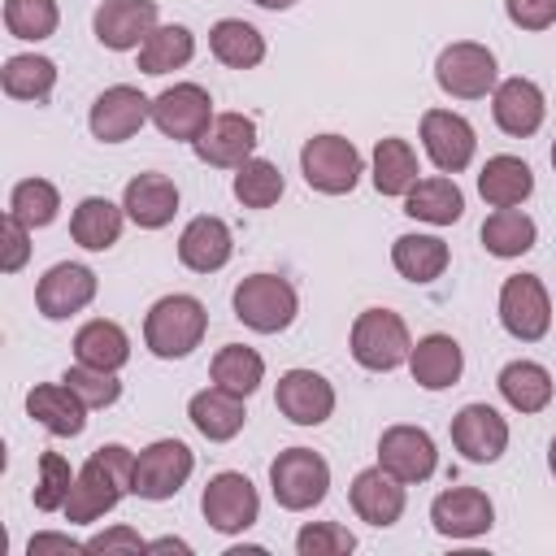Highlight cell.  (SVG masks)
I'll return each mask as SVG.
<instances>
[{"label":"cell","mask_w":556,"mask_h":556,"mask_svg":"<svg viewBox=\"0 0 556 556\" xmlns=\"http://www.w3.org/2000/svg\"><path fill=\"white\" fill-rule=\"evenodd\" d=\"M126 491H135V452L122 447V443H104V447H96V452L87 456V465L78 469V478H74L70 500H65L61 513H65L70 521L87 526V521L113 513Z\"/></svg>","instance_id":"cell-1"},{"label":"cell","mask_w":556,"mask_h":556,"mask_svg":"<svg viewBox=\"0 0 556 556\" xmlns=\"http://www.w3.org/2000/svg\"><path fill=\"white\" fill-rule=\"evenodd\" d=\"M204 330H208V313H204V304H200L195 295H187V291L161 295V300L148 308V317H143V343H148V352L161 356V361L191 356V352L200 348Z\"/></svg>","instance_id":"cell-2"},{"label":"cell","mask_w":556,"mask_h":556,"mask_svg":"<svg viewBox=\"0 0 556 556\" xmlns=\"http://www.w3.org/2000/svg\"><path fill=\"white\" fill-rule=\"evenodd\" d=\"M300 313V295L287 278L278 274H252L235 287V317L248 326V330H261V334H278L295 321Z\"/></svg>","instance_id":"cell-3"},{"label":"cell","mask_w":556,"mask_h":556,"mask_svg":"<svg viewBox=\"0 0 556 556\" xmlns=\"http://www.w3.org/2000/svg\"><path fill=\"white\" fill-rule=\"evenodd\" d=\"M269 486H274V500L287 513H304V508H313V504L326 500V491H330V465L313 447H287L269 465Z\"/></svg>","instance_id":"cell-4"},{"label":"cell","mask_w":556,"mask_h":556,"mask_svg":"<svg viewBox=\"0 0 556 556\" xmlns=\"http://www.w3.org/2000/svg\"><path fill=\"white\" fill-rule=\"evenodd\" d=\"M408 352H413V339H408V326H404L400 313L365 308L352 321V356H356V365H365L374 374H387V369L404 365Z\"/></svg>","instance_id":"cell-5"},{"label":"cell","mask_w":556,"mask_h":556,"mask_svg":"<svg viewBox=\"0 0 556 556\" xmlns=\"http://www.w3.org/2000/svg\"><path fill=\"white\" fill-rule=\"evenodd\" d=\"M300 174L321 195H348L361 182V152L343 135H313L300 148Z\"/></svg>","instance_id":"cell-6"},{"label":"cell","mask_w":556,"mask_h":556,"mask_svg":"<svg viewBox=\"0 0 556 556\" xmlns=\"http://www.w3.org/2000/svg\"><path fill=\"white\" fill-rule=\"evenodd\" d=\"M200 513L217 534H243L248 526H256L261 517V495L248 482V473L222 469L208 478L204 495H200Z\"/></svg>","instance_id":"cell-7"},{"label":"cell","mask_w":556,"mask_h":556,"mask_svg":"<svg viewBox=\"0 0 556 556\" xmlns=\"http://www.w3.org/2000/svg\"><path fill=\"white\" fill-rule=\"evenodd\" d=\"M434 78L456 100H482L486 91H495V52L473 39L447 43L434 61Z\"/></svg>","instance_id":"cell-8"},{"label":"cell","mask_w":556,"mask_h":556,"mask_svg":"<svg viewBox=\"0 0 556 556\" xmlns=\"http://www.w3.org/2000/svg\"><path fill=\"white\" fill-rule=\"evenodd\" d=\"M195 456L182 439H156L135 456V495L139 500H169L191 478Z\"/></svg>","instance_id":"cell-9"},{"label":"cell","mask_w":556,"mask_h":556,"mask_svg":"<svg viewBox=\"0 0 556 556\" xmlns=\"http://www.w3.org/2000/svg\"><path fill=\"white\" fill-rule=\"evenodd\" d=\"M213 96L200 87V83H174L165 87L156 100H152V122L165 139H182V143H195L208 122H213Z\"/></svg>","instance_id":"cell-10"},{"label":"cell","mask_w":556,"mask_h":556,"mask_svg":"<svg viewBox=\"0 0 556 556\" xmlns=\"http://www.w3.org/2000/svg\"><path fill=\"white\" fill-rule=\"evenodd\" d=\"M500 321L513 339L521 343H534L547 334L552 326V300H547V287L534 278V274H513L504 278L500 287Z\"/></svg>","instance_id":"cell-11"},{"label":"cell","mask_w":556,"mask_h":556,"mask_svg":"<svg viewBox=\"0 0 556 556\" xmlns=\"http://www.w3.org/2000/svg\"><path fill=\"white\" fill-rule=\"evenodd\" d=\"M148 117H152V100H148L139 87L117 83V87H104V91L96 96L87 126H91V135H96L100 143H122V139H130Z\"/></svg>","instance_id":"cell-12"},{"label":"cell","mask_w":556,"mask_h":556,"mask_svg":"<svg viewBox=\"0 0 556 556\" xmlns=\"http://www.w3.org/2000/svg\"><path fill=\"white\" fill-rule=\"evenodd\" d=\"M421 143H426V156L443 174H460L473 161V152H478L473 126L460 113H452V109H430L421 117Z\"/></svg>","instance_id":"cell-13"},{"label":"cell","mask_w":556,"mask_h":556,"mask_svg":"<svg viewBox=\"0 0 556 556\" xmlns=\"http://www.w3.org/2000/svg\"><path fill=\"white\" fill-rule=\"evenodd\" d=\"M378 465L400 482H426L439 465V452L421 426H387L378 439Z\"/></svg>","instance_id":"cell-14"},{"label":"cell","mask_w":556,"mask_h":556,"mask_svg":"<svg viewBox=\"0 0 556 556\" xmlns=\"http://www.w3.org/2000/svg\"><path fill=\"white\" fill-rule=\"evenodd\" d=\"M91 300H96V274L87 265H74V261L52 265L35 287V304L48 321H65V317L83 313Z\"/></svg>","instance_id":"cell-15"},{"label":"cell","mask_w":556,"mask_h":556,"mask_svg":"<svg viewBox=\"0 0 556 556\" xmlns=\"http://www.w3.org/2000/svg\"><path fill=\"white\" fill-rule=\"evenodd\" d=\"M452 443L465 460L473 465H491L504 456L508 447V421L491 408V404H465L456 417H452Z\"/></svg>","instance_id":"cell-16"},{"label":"cell","mask_w":556,"mask_h":556,"mask_svg":"<svg viewBox=\"0 0 556 556\" xmlns=\"http://www.w3.org/2000/svg\"><path fill=\"white\" fill-rule=\"evenodd\" d=\"M430 521L443 539H478L495 526V508L486 500V491L478 486H452L443 495H434L430 504Z\"/></svg>","instance_id":"cell-17"},{"label":"cell","mask_w":556,"mask_h":556,"mask_svg":"<svg viewBox=\"0 0 556 556\" xmlns=\"http://www.w3.org/2000/svg\"><path fill=\"white\" fill-rule=\"evenodd\" d=\"M91 26H96V39L113 52L143 48V39L156 30V0H104Z\"/></svg>","instance_id":"cell-18"},{"label":"cell","mask_w":556,"mask_h":556,"mask_svg":"<svg viewBox=\"0 0 556 556\" xmlns=\"http://www.w3.org/2000/svg\"><path fill=\"white\" fill-rule=\"evenodd\" d=\"M274 404L295 426H321L334 413V387L321 374H313V369H287L278 378Z\"/></svg>","instance_id":"cell-19"},{"label":"cell","mask_w":556,"mask_h":556,"mask_svg":"<svg viewBox=\"0 0 556 556\" xmlns=\"http://www.w3.org/2000/svg\"><path fill=\"white\" fill-rule=\"evenodd\" d=\"M191 148H195V156H200L204 165L239 169V165L252 156V148H256V122H252L248 113H217V117L208 122V130H204Z\"/></svg>","instance_id":"cell-20"},{"label":"cell","mask_w":556,"mask_h":556,"mask_svg":"<svg viewBox=\"0 0 556 556\" xmlns=\"http://www.w3.org/2000/svg\"><path fill=\"white\" fill-rule=\"evenodd\" d=\"M404 486H408V482H400V478L387 473L382 465H369V469H361V473L352 478V491H348V495H352V508H356L361 521L387 530V526H395L400 513H404Z\"/></svg>","instance_id":"cell-21"},{"label":"cell","mask_w":556,"mask_h":556,"mask_svg":"<svg viewBox=\"0 0 556 556\" xmlns=\"http://www.w3.org/2000/svg\"><path fill=\"white\" fill-rule=\"evenodd\" d=\"M491 113H495V126L513 139H526L543 126V113H547V100L539 91V83L530 78H504L495 83V96H491Z\"/></svg>","instance_id":"cell-22"},{"label":"cell","mask_w":556,"mask_h":556,"mask_svg":"<svg viewBox=\"0 0 556 556\" xmlns=\"http://www.w3.org/2000/svg\"><path fill=\"white\" fill-rule=\"evenodd\" d=\"M235 252V239H230V226L222 217H191L178 235V261L195 274H217Z\"/></svg>","instance_id":"cell-23"},{"label":"cell","mask_w":556,"mask_h":556,"mask_svg":"<svg viewBox=\"0 0 556 556\" xmlns=\"http://www.w3.org/2000/svg\"><path fill=\"white\" fill-rule=\"evenodd\" d=\"M122 208H126V217H130L135 226L161 230V226H169L174 213H178V187H174L165 174H139V178L126 182Z\"/></svg>","instance_id":"cell-24"},{"label":"cell","mask_w":556,"mask_h":556,"mask_svg":"<svg viewBox=\"0 0 556 556\" xmlns=\"http://www.w3.org/2000/svg\"><path fill=\"white\" fill-rule=\"evenodd\" d=\"M187 417H191V426H195L208 443H226V439H235V434L243 430V421H248V413H243V395H235V391H226V387H217V382L191 395Z\"/></svg>","instance_id":"cell-25"},{"label":"cell","mask_w":556,"mask_h":556,"mask_svg":"<svg viewBox=\"0 0 556 556\" xmlns=\"http://www.w3.org/2000/svg\"><path fill=\"white\" fill-rule=\"evenodd\" d=\"M408 369H413V382L426 387V391H443L460 378L465 369V352L452 334H426L413 343L408 352Z\"/></svg>","instance_id":"cell-26"},{"label":"cell","mask_w":556,"mask_h":556,"mask_svg":"<svg viewBox=\"0 0 556 556\" xmlns=\"http://www.w3.org/2000/svg\"><path fill=\"white\" fill-rule=\"evenodd\" d=\"M26 413L56 439H70V434H83L87 426V404L65 387V382H39L30 395H26Z\"/></svg>","instance_id":"cell-27"},{"label":"cell","mask_w":556,"mask_h":556,"mask_svg":"<svg viewBox=\"0 0 556 556\" xmlns=\"http://www.w3.org/2000/svg\"><path fill=\"white\" fill-rule=\"evenodd\" d=\"M478 191H482V200H486L491 208H517L521 200H530L534 174H530V165H526L521 156L500 152V156H491V161L482 165Z\"/></svg>","instance_id":"cell-28"},{"label":"cell","mask_w":556,"mask_h":556,"mask_svg":"<svg viewBox=\"0 0 556 556\" xmlns=\"http://www.w3.org/2000/svg\"><path fill=\"white\" fill-rule=\"evenodd\" d=\"M404 213L413 222H430V226H452L465 213V195L452 178H417L404 195Z\"/></svg>","instance_id":"cell-29"},{"label":"cell","mask_w":556,"mask_h":556,"mask_svg":"<svg viewBox=\"0 0 556 556\" xmlns=\"http://www.w3.org/2000/svg\"><path fill=\"white\" fill-rule=\"evenodd\" d=\"M122 217H126V208H117L113 200L87 195V200L74 208V217H70V235H74L78 248L104 252V248H113V243L122 239Z\"/></svg>","instance_id":"cell-30"},{"label":"cell","mask_w":556,"mask_h":556,"mask_svg":"<svg viewBox=\"0 0 556 556\" xmlns=\"http://www.w3.org/2000/svg\"><path fill=\"white\" fill-rule=\"evenodd\" d=\"M74 356H78V365L113 369V374H117V369L130 361V339H126V330H122L117 321L96 317V321L78 326V334H74Z\"/></svg>","instance_id":"cell-31"},{"label":"cell","mask_w":556,"mask_h":556,"mask_svg":"<svg viewBox=\"0 0 556 556\" xmlns=\"http://www.w3.org/2000/svg\"><path fill=\"white\" fill-rule=\"evenodd\" d=\"M495 382H500V395L508 400V408H517V413H543L556 391L552 374L539 361H508Z\"/></svg>","instance_id":"cell-32"},{"label":"cell","mask_w":556,"mask_h":556,"mask_svg":"<svg viewBox=\"0 0 556 556\" xmlns=\"http://www.w3.org/2000/svg\"><path fill=\"white\" fill-rule=\"evenodd\" d=\"M208 48L230 70H252V65L265 61V35L252 22H243V17H222L208 30Z\"/></svg>","instance_id":"cell-33"},{"label":"cell","mask_w":556,"mask_h":556,"mask_svg":"<svg viewBox=\"0 0 556 556\" xmlns=\"http://www.w3.org/2000/svg\"><path fill=\"white\" fill-rule=\"evenodd\" d=\"M447 243L439 235H400L391 243V261L400 269V278L408 282H434L447 269Z\"/></svg>","instance_id":"cell-34"},{"label":"cell","mask_w":556,"mask_h":556,"mask_svg":"<svg viewBox=\"0 0 556 556\" xmlns=\"http://www.w3.org/2000/svg\"><path fill=\"white\" fill-rule=\"evenodd\" d=\"M534 239H539V226H534V217H526L521 208H495V213L482 222V248H486L491 256H504V261L526 256V252L534 248Z\"/></svg>","instance_id":"cell-35"},{"label":"cell","mask_w":556,"mask_h":556,"mask_svg":"<svg viewBox=\"0 0 556 556\" xmlns=\"http://www.w3.org/2000/svg\"><path fill=\"white\" fill-rule=\"evenodd\" d=\"M0 83H4V96L13 100H48L52 87H56V65L48 56H35V52H17L4 61L0 70Z\"/></svg>","instance_id":"cell-36"},{"label":"cell","mask_w":556,"mask_h":556,"mask_svg":"<svg viewBox=\"0 0 556 556\" xmlns=\"http://www.w3.org/2000/svg\"><path fill=\"white\" fill-rule=\"evenodd\" d=\"M417 152L408 148V139H378L374 143V187L382 195H408V187L417 182Z\"/></svg>","instance_id":"cell-37"},{"label":"cell","mask_w":556,"mask_h":556,"mask_svg":"<svg viewBox=\"0 0 556 556\" xmlns=\"http://www.w3.org/2000/svg\"><path fill=\"white\" fill-rule=\"evenodd\" d=\"M191 56H195V35L187 26H156L139 48V70L169 74V70H182Z\"/></svg>","instance_id":"cell-38"},{"label":"cell","mask_w":556,"mask_h":556,"mask_svg":"<svg viewBox=\"0 0 556 556\" xmlns=\"http://www.w3.org/2000/svg\"><path fill=\"white\" fill-rule=\"evenodd\" d=\"M261 378H265V361H261V352H252L243 343H226L213 356V382L235 391V395H243V400L261 387Z\"/></svg>","instance_id":"cell-39"},{"label":"cell","mask_w":556,"mask_h":556,"mask_svg":"<svg viewBox=\"0 0 556 556\" xmlns=\"http://www.w3.org/2000/svg\"><path fill=\"white\" fill-rule=\"evenodd\" d=\"M278 195H282V174H278L274 161L248 156L235 169V200L243 208H269V204H278Z\"/></svg>","instance_id":"cell-40"},{"label":"cell","mask_w":556,"mask_h":556,"mask_svg":"<svg viewBox=\"0 0 556 556\" xmlns=\"http://www.w3.org/2000/svg\"><path fill=\"white\" fill-rule=\"evenodd\" d=\"M61 13H56V0H4V26L13 39H48L56 30Z\"/></svg>","instance_id":"cell-41"},{"label":"cell","mask_w":556,"mask_h":556,"mask_svg":"<svg viewBox=\"0 0 556 556\" xmlns=\"http://www.w3.org/2000/svg\"><path fill=\"white\" fill-rule=\"evenodd\" d=\"M56 208H61V195H56V187L48 178H22L13 187V195H9V213L22 217L30 230L35 226H48L56 217Z\"/></svg>","instance_id":"cell-42"},{"label":"cell","mask_w":556,"mask_h":556,"mask_svg":"<svg viewBox=\"0 0 556 556\" xmlns=\"http://www.w3.org/2000/svg\"><path fill=\"white\" fill-rule=\"evenodd\" d=\"M74 478H78V473L70 469V460H65L61 452H43V456H39V482H35V508H39V513L65 508Z\"/></svg>","instance_id":"cell-43"},{"label":"cell","mask_w":556,"mask_h":556,"mask_svg":"<svg viewBox=\"0 0 556 556\" xmlns=\"http://www.w3.org/2000/svg\"><path fill=\"white\" fill-rule=\"evenodd\" d=\"M61 382L87 404V408H109V404H117V395H122V382H117V374L113 369H91V365H74V369H65L61 374Z\"/></svg>","instance_id":"cell-44"},{"label":"cell","mask_w":556,"mask_h":556,"mask_svg":"<svg viewBox=\"0 0 556 556\" xmlns=\"http://www.w3.org/2000/svg\"><path fill=\"white\" fill-rule=\"evenodd\" d=\"M356 547L352 530L339 526V521H308L300 534H295V552L300 556H348Z\"/></svg>","instance_id":"cell-45"},{"label":"cell","mask_w":556,"mask_h":556,"mask_svg":"<svg viewBox=\"0 0 556 556\" xmlns=\"http://www.w3.org/2000/svg\"><path fill=\"white\" fill-rule=\"evenodd\" d=\"M0 230H4V261H0V269H4V274H17V269L26 265V256H30V226H26L22 217L4 213Z\"/></svg>","instance_id":"cell-46"},{"label":"cell","mask_w":556,"mask_h":556,"mask_svg":"<svg viewBox=\"0 0 556 556\" xmlns=\"http://www.w3.org/2000/svg\"><path fill=\"white\" fill-rule=\"evenodd\" d=\"M504 13L521 30H547L556 22V0H504Z\"/></svg>","instance_id":"cell-47"},{"label":"cell","mask_w":556,"mask_h":556,"mask_svg":"<svg viewBox=\"0 0 556 556\" xmlns=\"http://www.w3.org/2000/svg\"><path fill=\"white\" fill-rule=\"evenodd\" d=\"M87 552H148V539H139L130 526H113V530H104V534H96V539H87Z\"/></svg>","instance_id":"cell-48"},{"label":"cell","mask_w":556,"mask_h":556,"mask_svg":"<svg viewBox=\"0 0 556 556\" xmlns=\"http://www.w3.org/2000/svg\"><path fill=\"white\" fill-rule=\"evenodd\" d=\"M26 552H30V556H43V552L74 556V552H87V543H78V539H70V534H52V530H43V534H35V539L26 543Z\"/></svg>","instance_id":"cell-49"},{"label":"cell","mask_w":556,"mask_h":556,"mask_svg":"<svg viewBox=\"0 0 556 556\" xmlns=\"http://www.w3.org/2000/svg\"><path fill=\"white\" fill-rule=\"evenodd\" d=\"M148 552H182V556H187V552H191V543H182V539H152V543H148Z\"/></svg>","instance_id":"cell-50"},{"label":"cell","mask_w":556,"mask_h":556,"mask_svg":"<svg viewBox=\"0 0 556 556\" xmlns=\"http://www.w3.org/2000/svg\"><path fill=\"white\" fill-rule=\"evenodd\" d=\"M252 4H261V9H274V13H278V9H291L295 0H252Z\"/></svg>","instance_id":"cell-51"},{"label":"cell","mask_w":556,"mask_h":556,"mask_svg":"<svg viewBox=\"0 0 556 556\" xmlns=\"http://www.w3.org/2000/svg\"><path fill=\"white\" fill-rule=\"evenodd\" d=\"M547 465H552V473H556V439H552V447H547Z\"/></svg>","instance_id":"cell-52"},{"label":"cell","mask_w":556,"mask_h":556,"mask_svg":"<svg viewBox=\"0 0 556 556\" xmlns=\"http://www.w3.org/2000/svg\"><path fill=\"white\" fill-rule=\"evenodd\" d=\"M552 169H556V143H552Z\"/></svg>","instance_id":"cell-53"}]
</instances>
